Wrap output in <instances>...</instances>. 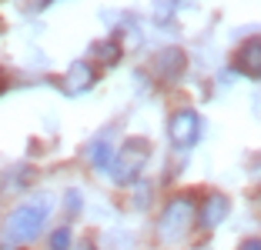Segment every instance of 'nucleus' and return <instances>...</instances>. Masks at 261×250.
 Segmentation results:
<instances>
[{
    "instance_id": "nucleus-8",
    "label": "nucleus",
    "mask_w": 261,
    "mask_h": 250,
    "mask_svg": "<svg viewBox=\"0 0 261 250\" xmlns=\"http://www.w3.org/2000/svg\"><path fill=\"white\" fill-rule=\"evenodd\" d=\"M228 210H231L228 197L215 194V197H207V200H204V207H201V224H204V227H218V224L228 217Z\"/></svg>"
},
{
    "instance_id": "nucleus-12",
    "label": "nucleus",
    "mask_w": 261,
    "mask_h": 250,
    "mask_svg": "<svg viewBox=\"0 0 261 250\" xmlns=\"http://www.w3.org/2000/svg\"><path fill=\"white\" fill-rule=\"evenodd\" d=\"M174 4H177V0H154V10H158L161 20H168V17L174 14Z\"/></svg>"
},
{
    "instance_id": "nucleus-5",
    "label": "nucleus",
    "mask_w": 261,
    "mask_h": 250,
    "mask_svg": "<svg viewBox=\"0 0 261 250\" xmlns=\"http://www.w3.org/2000/svg\"><path fill=\"white\" fill-rule=\"evenodd\" d=\"M234 67L245 77H261V37H251L234 50Z\"/></svg>"
},
{
    "instance_id": "nucleus-13",
    "label": "nucleus",
    "mask_w": 261,
    "mask_h": 250,
    "mask_svg": "<svg viewBox=\"0 0 261 250\" xmlns=\"http://www.w3.org/2000/svg\"><path fill=\"white\" fill-rule=\"evenodd\" d=\"M67 210H81V194H74V190L67 194Z\"/></svg>"
},
{
    "instance_id": "nucleus-15",
    "label": "nucleus",
    "mask_w": 261,
    "mask_h": 250,
    "mask_svg": "<svg viewBox=\"0 0 261 250\" xmlns=\"http://www.w3.org/2000/svg\"><path fill=\"white\" fill-rule=\"evenodd\" d=\"M4 87H7V80H4V74H0V90H4Z\"/></svg>"
},
{
    "instance_id": "nucleus-9",
    "label": "nucleus",
    "mask_w": 261,
    "mask_h": 250,
    "mask_svg": "<svg viewBox=\"0 0 261 250\" xmlns=\"http://www.w3.org/2000/svg\"><path fill=\"white\" fill-rule=\"evenodd\" d=\"M111 160H114V153H111L108 144H94V150H91V164L94 167H111Z\"/></svg>"
},
{
    "instance_id": "nucleus-2",
    "label": "nucleus",
    "mask_w": 261,
    "mask_h": 250,
    "mask_svg": "<svg viewBox=\"0 0 261 250\" xmlns=\"http://www.w3.org/2000/svg\"><path fill=\"white\" fill-rule=\"evenodd\" d=\"M147 160V144L144 140H130V144H124V150L117 153V160H111V177H114L117 183H127L138 177V170L144 167Z\"/></svg>"
},
{
    "instance_id": "nucleus-11",
    "label": "nucleus",
    "mask_w": 261,
    "mask_h": 250,
    "mask_svg": "<svg viewBox=\"0 0 261 250\" xmlns=\"http://www.w3.org/2000/svg\"><path fill=\"white\" fill-rule=\"evenodd\" d=\"M94 53L100 57V64H114L117 53H121V47L117 44H104V47H94Z\"/></svg>"
},
{
    "instance_id": "nucleus-6",
    "label": "nucleus",
    "mask_w": 261,
    "mask_h": 250,
    "mask_svg": "<svg viewBox=\"0 0 261 250\" xmlns=\"http://www.w3.org/2000/svg\"><path fill=\"white\" fill-rule=\"evenodd\" d=\"M181 70H185V53L177 50V47H171V50L154 57V77L158 80H174Z\"/></svg>"
},
{
    "instance_id": "nucleus-3",
    "label": "nucleus",
    "mask_w": 261,
    "mask_h": 250,
    "mask_svg": "<svg viewBox=\"0 0 261 250\" xmlns=\"http://www.w3.org/2000/svg\"><path fill=\"white\" fill-rule=\"evenodd\" d=\"M191 200L188 197H174L168 204V210H164L161 217V237L164 240H177V237H185V230L191 227Z\"/></svg>"
},
{
    "instance_id": "nucleus-1",
    "label": "nucleus",
    "mask_w": 261,
    "mask_h": 250,
    "mask_svg": "<svg viewBox=\"0 0 261 250\" xmlns=\"http://www.w3.org/2000/svg\"><path fill=\"white\" fill-rule=\"evenodd\" d=\"M47 210H50L47 197H37V200H31V204H20L7 217V240L10 243H27V240H34V237L40 234V227H44Z\"/></svg>"
},
{
    "instance_id": "nucleus-10",
    "label": "nucleus",
    "mask_w": 261,
    "mask_h": 250,
    "mask_svg": "<svg viewBox=\"0 0 261 250\" xmlns=\"http://www.w3.org/2000/svg\"><path fill=\"white\" fill-rule=\"evenodd\" d=\"M70 247V230L67 227H57L50 234V250H67Z\"/></svg>"
},
{
    "instance_id": "nucleus-4",
    "label": "nucleus",
    "mask_w": 261,
    "mask_h": 250,
    "mask_svg": "<svg viewBox=\"0 0 261 250\" xmlns=\"http://www.w3.org/2000/svg\"><path fill=\"white\" fill-rule=\"evenodd\" d=\"M198 137H201V120H198L194 110H177L171 117V140L177 147H194Z\"/></svg>"
},
{
    "instance_id": "nucleus-14",
    "label": "nucleus",
    "mask_w": 261,
    "mask_h": 250,
    "mask_svg": "<svg viewBox=\"0 0 261 250\" xmlns=\"http://www.w3.org/2000/svg\"><path fill=\"white\" fill-rule=\"evenodd\" d=\"M238 250H261V240H258V237H254V240H245Z\"/></svg>"
},
{
    "instance_id": "nucleus-7",
    "label": "nucleus",
    "mask_w": 261,
    "mask_h": 250,
    "mask_svg": "<svg viewBox=\"0 0 261 250\" xmlns=\"http://www.w3.org/2000/svg\"><path fill=\"white\" fill-rule=\"evenodd\" d=\"M94 80H97V70H94L91 64H74V67L67 70V77H64V87H67L70 93H81V90H87V87H94Z\"/></svg>"
}]
</instances>
